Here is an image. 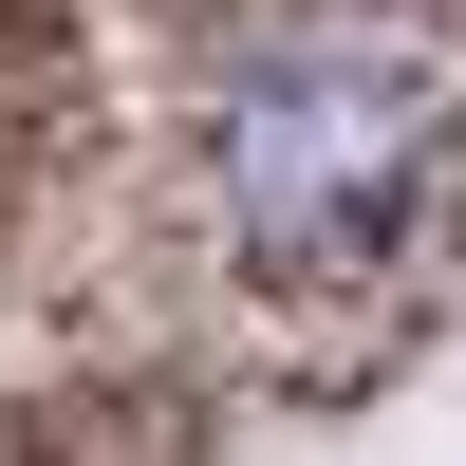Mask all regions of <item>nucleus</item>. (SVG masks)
Instances as JSON below:
<instances>
[{"mask_svg": "<svg viewBox=\"0 0 466 466\" xmlns=\"http://www.w3.org/2000/svg\"><path fill=\"white\" fill-rule=\"evenodd\" d=\"M466 75L373 0H280L224 37L206 112H187V206L243 280H373V243H410L448 187Z\"/></svg>", "mask_w": 466, "mask_h": 466, "instance_id": "obj_1", "label": "nucleus"}]
</instances>
